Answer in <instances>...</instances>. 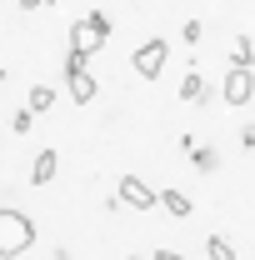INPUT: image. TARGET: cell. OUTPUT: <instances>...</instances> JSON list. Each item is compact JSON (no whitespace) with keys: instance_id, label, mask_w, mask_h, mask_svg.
<instances>
[{"instance_id":"cell-3","label":"cell","mask_w":255,"mask_h":260,"mask_svg":"<svg viewBox=\"0 0 255 260\" xmlns=\"http://www.w3.org/2000/svg\"><path fill=\"white\" fill-rule=\"evenodd\" d=\"M115 205H135V210H155V190L140 180V175H125L120 190H115Z\"/></svg>"},{"instance_id":"cell-12","label":"cell","mask_w":255,"mask_h":260,"mask_svg":"<svg viewBox=\"0 0 255 260\" xmlns=\"http://www.w3.org/2000/svg\"><path fill=\"white\" fill-rule=\"evenodd\" d=\"M230 60H235V70H250V65H255V50H250V35H240V40H235V50H230Z\"/></svg>"},{"instance_id":"cell-10","label":"cell","mask_w":255,"mask_h":260,"mask_svg":"<svg viewBox=\"0 0 255 260\" xmlns=\"http://www.w3.org/2000/svg\"><path fill=\"white\" fill-rule=\"evenodd\" d=\"M50 100H55V90H50V85H30L25 110H30V115H40V110H50Z\"/></svg>"},{"instance_id":"cell-11","label":"cell","mask_w":255,"mask_h":260,"mask_svg":"<svg viewBox=\"0 0 255 260\" xmlns=\"http://www.w3.org/2000/svg\"><path fill=\"white\" fill-rule=\"evenodd\" d=\"M180 100H190V105H200V100H205V80H200V75H185V80H180Z\"/></svg>"},{"instance_id":"cell-8","label":"cell","mask_w":255,"mask_h":260,"mask_svg":"<svg viewBox=\"0 0 255 260\" xmlns=\"http://www.w3.org/2000/svg\"><path fill=\"white\" fill-rule=\"evenodd\" d=\"M155 205H160V210H170L175 220H185V215H190V195H180V190H160Z\"/></svg>"},{"instance_id":"cell-19","label":"cell","mask_w":255,"mask_h":260,"mask_svg":"<svg viewBox=\"0 0 255 260\" xmlns=\"http://www.w3.org/2000/svg\"><path fill=\"white\" fill-rule=\"evenodd\" d=\"M0 80H5V70H0Z\"/></svg>"},{"instance_id":"cell-13","label":"cell","mask_w":255,"mask_h":260,"mask_svg":"<svg viewBox=\"0 0 255 260\" xmlns=\"http://www.w3.org/2000/svg\"><path fill=\"white\" fill-rule=\"evenodd\" d=\"M220 165V150H210V145H195V170H215Z\"/></svg>"},{"instance_id":"cell-14","label":"cell","mask_w":255,"mask_h":260,"mask_svg":"<svg viewBox=\"0 0 255 260\" xmlns=\"http://www.w3.org/2000/svg\"><path fill=\"white\" fill-rule=\"evenodd\" d=\"M85 25H90L100 40H105V35H110V15H105V10H90V15H85Z\"/></svg>"},{"instance_id":"cell-17","label":"cell","mask_w":255,"mask_h":260,"mask_svg":"<svg viewBox=\"0 0 255 260\" xmlns=\"http://www.w3.org/2000/svg\"><path fill=\"white\" fill-rule=\"evenodd\" d=\"M55 260H70V250H55Z\"/></svg>"},{"instance_id":"cell-2","label":"cell","mask_w":255,"mask_h":260,"mask_svg":"<svg viewBox=\"0 0 255 260\" xmlns=\"http://www.w3.org/2000/svg\"><path fill=\"white\" fill-rule=\"evenodd\" d=\"M165 55H170V45H165V40H145V45H140V50H135V75H140V80H155L160 70H165Z\"/></svg>"},{"instance_id":"cell-9","label":"cell","mask_w":255,"mask_h":260,"mask_svg":"<svg viewBox=\"0 0 255 260\" xmlns=\"http://www.w3.org/2000/svg\"><path fill=\"white\" fill-rule=\"evenodd\" d=\"M205 255H210V260H235L230 235H205Z\"/></svg>"},{"instance_id":"cell-4","label":"cell","mask_w":255,"mask_h":260,"mask_svg":"<svg viewBox=\"0 0 255 260\" xmlns=\"http://www.w3.org/2000/svg\"><path fill=\"white\" fill-rule=\"evenodd\" d=\"M250 95H255V70H230L225 75V100L230 105H250Z\"/></svg>"},{"instance_id":"cell-7","label":"cell","mask_w":255,"mask_h":260,"mask_svg":"<svg viewBox=\"0 0 255 260\" xmlns=\"http://www.w3.org/2000/svg\"><path fill=\"white\" fill-rule=\"evenodd\" d=\"M55 170H60L55 150H40V155H35V165H30V180H35V185H50V180H55Z\"/></svg>"},{"instance_id":"cell-16","label":"cell","mask_w":255,"mask_h":260,"mask_svg":"<svg viewBox=\"0 0 255 260\" xmlns=\"http://www.w3.org/2000/svg\"><path fill=\"white\" fill-rule=\"evenodd\" d=\"M155 260H185L180 250H155Z\"/></svg>"},{"instance_id":"cell-15","label":"cell","mask_w":255,"mask_h":260,"mask_svg":"<svg viewBox=\"0 0 255 260\" xmlns=\"http://www.w3.org/2000/svg\"><path fill=\"white\" fill-rule=\"evenodd\" d=\"M30 125H35V115H30V110H15V115H10V130H15V135H25Z\"/></svg>"},{"instance_id":"cell-6","label":"cell","mask_w":255,"mask_h":260,"mask_svg":"<svg viewBox=\"0 0 255 260\" xmlns=\"http://www.w3.org/2000/svg\"><path fill=\"white\" fill-rule=\"evenodd\" d=\"M65 85H70V100L75 105H90L95 100V75L90 70H65Z\"/></svg>"},{"instance_id":"cell-18","label":"cell","mask_w":255,"mask_h":260,"mask_svg":"<svg viewBox=\"0 0 255 260\" xmlns=\"http://www.w3.org/2000/svg\"><path fill=\"white\" fill-rule=\"evenodd\" d=\"M125 260H140V255H125Z\"/></svg>"},{"instance_id":"cell-1","label":"cell","mask_w":255,"mask_h":260,"mask_svg":"<svg viewBox=\"0 0 255 260\" xmlns=\"http://www.w3.org/2000/svg\"><path fill=\"white\" fill-rule=\"evenodd\" d=\"M35 245V220L25 210H10V205H0V260H15L25 255Z\"/></svg>"},{"instance_id":"cell-5","label":"cell","mask_w":255,"mask_h":260,"mask_svg":"<svg viewBox=\"0 0 255 260\" xmlns=\"http://www.w3.org/2000/svg\"><path fill=\"white\" fill-rule=\"evenodd\" d=\"M95 50H100V35L90 30L85 20H75V25H70V55H80V60H90Z\"/></svg>"}]
</instances>
